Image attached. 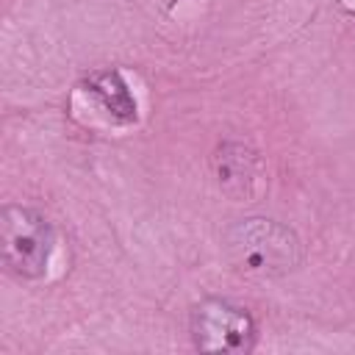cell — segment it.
<instances>
[{"instance_id":"obj_1","label":"cell","mask_w":355,"mask_h":355,"mask_svg":"<svg viewBox=\"0 0 355 355\" xmlns=\"http://www.w3.org/2000/svg\"><path fill=\"white\" fill-rule=\"evenodd\" d=\"M225 250L230 263L247 277H280L297 269L302 250L291 227L275 219L250 216L239 219L225 233Z\"/></svg>"},{"instance_id":"obj_2","label":"cell","mask_w":355,"mask_h":355,"mask_svg":"<svg viewBox=\"0 0 355 355\" xmlns=\"http://www.w3.org/2000/svg\"><path fill=\"white\" fill-rule=\"evenodd\" d=\"M0 250L11 275L25 280L42 277L53 252V227L33 208L6 205L0 214Z\"/></svg>"},{"instance_id":"obj_3","label":"cell","mask_w":355,"mask_h":355,"mask_svg":"<svg viewBox=\"0 0 355 355\" xmlns=\"http://www.w3.org/2000/svg\"><path fill=\"white\" fill-rule=\"evenodd\" d=\"M191 338L202 352L241 355L255 344V322L227 300H202L191 311Z\"/></svg>"},{"instance_id":"obj_4","label":"cell","mask_w":355,"mask_h":355,"mask_svg":"<svg viewBox=\"0 0 355 355\" xmlns=\"http://www.w3.org/2000/svg\"><path fill=\"white\" fill-rule=\"evenodd\" d=\"M214 172L225 194L241 200L252 191V183L258 178V161L255 153L244 144H222L214 155Z\"/></svg>"},{"instance_id":"obj_5","label":"cell","mask_w":355,"mask_h":355,"mask_svg":"<svg viewBox=\"0 0 355 355\" xmlns=\"http://www.w3.org/2000/svg\"><path fill=\"white\" fill-rule=\"evenodd\" d=\"M86 92L100 103V108L116 119V122H133L136 119V100L125 83V78L114 69H103L89 75L86 80Z\"/></svg>"}]
</instances>
